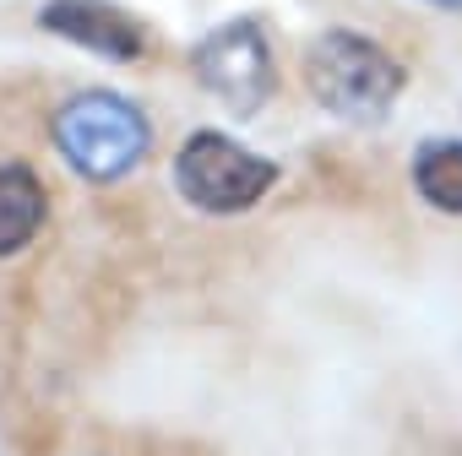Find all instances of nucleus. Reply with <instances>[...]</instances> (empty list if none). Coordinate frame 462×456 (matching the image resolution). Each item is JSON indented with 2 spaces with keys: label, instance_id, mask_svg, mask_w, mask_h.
I'll return each instance as SVG.
<instances>
[{
  "label": "nucleus",
  "instance_id": "20e7f679",
  "mask_svg": "<svg viewBox=\"0 0 462 456\" xmlns=\"http://www.w3.org/2000/svg\"><path fill=\"white\" fill-rule=\"evenodd\" d=\"M190 66H196V82H201L228 114H240V120H251V114L278 93V66H273L267 33H262L251 17H245V23L212 28V33L196 44Z\"/></svg>",
  "mask_w": 462,
  "mask_h": 456
},
{
  "label": "nucleus",
  "instance_id": "0eeeda50",
  "mask_svg": "<svg viewBox=\"0 0 462 456\" xmlns=\"http://www.w3.org/2000/svg\"><path fill=\"white\" fill-rule=\"evenodd\" d=\"M413 185L430 206L462 217V141H424L413 158Z\"/></svg>",
  "mask_w": 462,
  "mask_h": 456
},
{
  "label": "nucleus",
  "instance_id": "f03ea898",
  "mask_svg": "<svg viewBox=\"0 0 462 456\" xmlns=\"http://www.w3.org/2000/svg\"><path fill=\"white\" fill-rule=\"evenodd\" d=\"M147 141H152L147 114L120 93H82V98H66L55 114L60 158L93 185L125 179L147 158Z\"/></svg>",
  "mask_w": 462,
  "mask_h": 456
},
{
  "label": "nucleus",
  "instance_id": "f257e3e1",
  "mask_svg": "<svg viewBox=\"0 0 462 456\" xmlns=\"http://www.w3.org/2000/svg\"><path fill=\"white\" fill-rule=\"evenodd\" d=\"M305 82L316 93L321 109H332L337 120H354V125H370V120H386V109L397 104L408 71L365 33H348V28H332L310 44L305 55Z\"/></svg>",
  "mask_w": 462,
  "mask_h": 456
},
{
  "label": "nucleus",
  "instance_id": "39448f33",
  "mask_svg": "<svg viewBox=\"0 0 462 456\" xmlns=\"http://www.w3.org/2000/svg\"><path fill=\"white\" fill-rule=\"evenodd\" d=\"M39 28L66 44L93 50L98 60H136L147 50V28L131 12L109 6V0H50L39 12Z\"/></svg>",
  "mask_w": 462,
  "mask_h": 456
},
{
  "label": "nucleus",
  "instance_id": "7ed1b4c3",
  "mask_svg": "<svg viewBox=\"0 0 462 456\" xmlns=\"http://www.w3.org/2000/svg\"><path fill=\"white\" fill-rule=\"evenodd\" d=\"M174 185H180V196L190 206H201L212 217H228V212L256 206L278 185V163L240 147L223 131H196L174 152Z\"/></svg>",
  "mask_w": 462,
  "mask_h": 456
},
{
  "label": "nucleus",
  "instance_id": "6e6552de",
  "mask_svg": "<svg viewBox=\"0 0 462 456\" xmlns=\"http://www.w3.org/2000/svg\"><path fill=\"white\" fill-rule=\"evenodd\" d=\"M424 6H440V12H462V0H424Z\"/></svg>",
  "mask_w": 462,
  "mask_h": 456
},
{
  "label": "nucleus",
  "instance_id": "423d86ee",
  "mask_svg": "<svg viewBox=\"0 0 462 456\" xmlns=\"http://www.w3.org/2000/svg\"><path fill=\"white\" fill-rule=\"evenodd\" d=\"M50 217L44 179L28 163H0V256H17L33 245V234Z\"/></svg>",
  "mask_w": 462,
  "mask_h": 456
}]
</instances>
